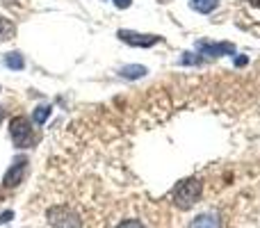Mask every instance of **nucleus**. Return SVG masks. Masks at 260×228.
Wrapping results in <instances>:
<instances>
[{"label":"nucleus","instance_id":"nucleus-17","mask_svg":"<svg viewBox=\"0 0 260 228\" xmlns=\"http://www.w3.org/2000/svg\"><path fill=\"white\" fill-rule=\"evenodd\" d=\"M235 64H238V67H244V64H247V57H238L235 59Z\"/></svg>","mask_w":260,"mask_h":228},{"label":"nucleus","instance_id":"nucleus-2","mask_svg":"<svg viewBox=\"0 0 260 228\" xmlns=\"http://www.w3.org/2000/svg\"><path fill=\"white\" fill-rule=\"evenodd\" d=\"M46 217H48L50 226H55V228H82L80 215H78L76 210H71V208H67V206L48 208Z\"/></svg>","mask_w":260,"mask_h":228},{"label":"nucleus","instance_id":"nucleus-11","mask_svg":"<svg viewBox=\"0 0 260 228\" xmlns=\"http://www.w3.org/2000/svg\"><path fill=\"white\" fill-rule=\"evenodd\" d=\"M48 116H50V105H39V108L35 110V123L44 125L46 121H48Z\"/></svg>","mask_w":260,"mask_h":228},{"label":"nucleus","instance_id":"nucleus-13","mask_svg":"<svg viewBox=\"0 0 260 228\" xmlns=\"http://www.w3.org/2000/svg\"><path fill=\"white\" fill-rule=\"evenodd\" d=\"M117 228H146V226H144L139 219H126V221H121Z\"/></svg>","mask_w":260,"mask_h":228},{"label":"nucleus","instance_id":"nucleus-8","mask_svg":"<svg viewBox=\"0 0 260 228\" xmlns=\"http://www.w3.org/2000/svg\"><path fill=\"white\" fill-rule=\"evenodd\" d=\"M119 73H121L126 80H137V78L146 76L148 71H146V67H142V64H128V67H123Z\"/></svg>","mask_w":260,"mask_h":228},{"label":"nucleus","instance_id":"nucleus-4","mask_svg":"<svg viewBox=\"0 0 260 228\" xmlns=\"http://www.w3.org/2000/svg\"><path fill=\"white\" fill-rule=\"evenodd\" d=\"M117 37L128 46L135 48H151V46L160 44V37L157 35H142V32H133V30H119Z\"/></svg>","mask_w":260,"mask_h":228},{"label":"nucleus","instance_id":"nucleus-14","mask_svg":"<svg viewBox=\"0 0 260 228\" xmlns=\"http://www.w3.org/2000/svg\"><path fill=\"white\" fill-rule=\"evenodd\" d=\"M180 62H183V64H199V62H201V59H199V57H194L192 53H183V59H180Z\"/></svg>","mask_w":260,"mask_h":228},{"label":"nucleus","instance_id":"nucleus-19","mask_svg":"<svg viewBox=\"0 0 260 228\" xmlns=\"http://www.w3.org/2000/svg\"><path fill=\"white\" fill-rule=\"evenodd\" d=\"M0 121H3V108H0Z\"/></svg>","mask_w":260,"mask_h":228},{"label":"nucleus","instance_id":"nucleus-3","mask_svg":"<svg viewBox=\"0 0 260 228\" xmlns=\"http://www.w3.org/2000/svg\"><path fill=\"white\" fill-rule=\"evenodd\" d=\"M9 137H12L14 146L16 148H25L32 144V125L30 121L25 119V116H14L12 121H9Z\"/></svg>","mask_w":260,"mask_h":228},{"label":"nucleus","instance_id":"nucleus-10","mask_svg":"<svg viewBox=\"0 0 260 228\" xmlns=\"http://www.w3.org/2000/svg\"><path fill=\"white\" fill-rule=\"evenodd\" d=\"M217 3L219 0H192V9H197L201 14H210L217 7Z\"/></svg>","mask_w":260,"mask_h":228},{"label":"nucleus","instance_id":"nucleus-9","mask_svg":"<svg viewBox=\"0 0 260 228\" xmlns=\"http://www.w3.org/2000/svg\"><path fill=\"white\" fill-rule=\"evenodd\" d=\"M5 64H7V69H12V71H21V69L25 67V59H23L21 53H7L5 55Z\"/></svg>","mask_w":260,"mask_h":228},{"label":"nucleus","instance_id":"nucleus-18","mask_svg":"<svg viewBox=\"0 0 260 228\" xmlns=\"http://www.w3.org/2000/svg\"><path fill=\"white\" fill-rule=\"evenodd\" d=\"M249 3H251L253 7H260V0H249Z\"/></svg>","mask_w":260,"mask_h":228},{"label":"nucleus","instance_id":"nucleus-15","mask_svg":"<svg viewBox=\"0 0 260 228\" xmlns=\"http://www.w3.org/2000/svg\"><path fill=\"white\" fill-rule=\"evenodd\" d=\"M130 3H133V0H114V5H117L119 9H128Z\"/></svg>","mask_w":260,"mask_h":228},{"label":"nucleus","instance_id":"nucleus-5","mask_svg":"<svg viewBox=\"0 0 260 228\" xmlns=\"http://www.w3.org/2000/svg\"><path fill=\"white\" fill-rule=\"evenodd\" d=\"M199 53L208 55V57H221V55H233L235 46L229 41H219V44H212V41H199L197 44Z\"/></svg>","mask_w":260,"mask_h":228},{"label":"nucleus","instance_id":"nucleus-6","mask_svg":"<svg viewBox=\"0 0 260 228\" xmlns=\"http://www.w3.org/2000/svg\"><path fill=\"white\" fill-rule=\"evenodd\" d=\"M25 169H27V160L25 157H16L14 165L9 167L7 174H5V178H3L5 187H16V185L23 180V176H25Z\"/></svg>","mask_w":260,"mask_h":228},{"label":"nucleus","instance_id":"nucleus-1","mask_svg":"<svg viewBox=\"0 0 260 228\" xmlns=\"http://www.w3.org/2000/svg\"><path fill=\"white\" fill-rule=\"evenodd\" d=\"M201 180L199 178H187V180H180L174 189V203L180 208V210H189L194 203L199 201L201 197Z\"/></svg>","mask_w":260,"mask_h":228},{"label":"nucleus","instance_id":"nucleus-7","mask_svg":"<svg viewBox=\"0 0 260 228\" xmlns=\"http://www.w3.org/2000/svg\"><path fill=\"white\" fill-rule=\"evenodd\" d=\"M189 228H219V217L215 212H203L197 219H192Z\"/></svg>","mask_w":260,"mask_h":228},{"label":"nucleus","instance_id":"nucleus-12","mask_svg":"<svg viewBox=\"0 0 260 228\" xmlns=\"http://www.w3.org/2000/svg\"><path fill=\"white\" fill-rule=\"evenodd\" d=\"M12 32H14L12 23H9L7 18L0 14V41H3V39H12Z\"/></svg>","mask_w":260,"mask_h":228},{"label":"nucleus","instance_id":"nucleus-16","mask_svg":"<svg viewBox=\"0 0 260 228\" xmlns=\"http://www.w3.org/2000/svg\"><path fill=\"white\" fill-rule=\"evenodd\" d=\"M14 217V212L12 210H7V212H3V215H0V224H5V221H9Z\"/></svg>","mask_w":260,"mask_h":228}]
</instances>
